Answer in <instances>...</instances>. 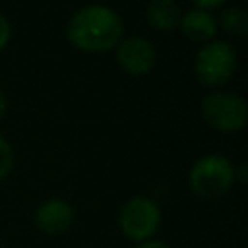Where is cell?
Masks as SVG:
<instances>
[{"instance_id":"obj_1","label":"cell","mask_w":248,"mask_h":248,"mask_svg":"<svg viewBox=\"0 0 248 248\" xmlns=\"http://www.w3.org/2000/svg\"><path fill=\"white\" fill-rule=\"evenodd\" d=\"M124 25L120 16L101 4H91L76 10L66 25L70 45L81 52H108L122 41Z\"/></svg>"},{"instance_id":"obj_2","label":"cell","mask_w":248,"mask_h":248,"mask_svg":"<svg viewBox=\"0 0 248 248\" xmlns=\"http://www.w3.org/2000/svg\"><path fill=\"white\" fill-rule=\"evenodd\" d=\"M236 180V169L221 153L200 157L190 169V188L198 198L215 200L225 196Z\"/></svg>"},{"instance_id":"obj_3","label":"cell","mask_w":248,"mask_h":248,"mask_svg":"<svg viewBox=\"0 0 248 248\" xmlns=\"http://www.w3.org/2000/svg\"><path fill=\"white\" fill-rule=\"evenodd\" d=\"M202 118L217 132L234 134L244 128L248 120V105L246 101L232 91L215 89L207 93L200 105Z\"/></svg>"},{"instance_id":"obj_4","label":"cell","mask_w":248,"mask_h":248,"mask_svg":"<svg viewBox=\"0 0 248 248\" xmlns=\"http://www.w3.org/2000/svg\"><path fill=\"white\" fill-rule=\"evenodd\" d=\"M236 70V50L231 43L213 39L205 43L194 58L196 79L205 87L225 85Z\"/></svg>"},{"instance_id":"obj_5","label":"cell","mask_w":248,"mask_h":248,"mask_svg":"<svg viewBox=\"0 0 248 248\" xmlns=\"http://www.w3.org/2000/svg\"><path fill=\"white\" fill-rule=\"evenodd\" d=\"M118 227L122 234L134 242L149 240L161 227V209L157 202L147 196H132L120 207Z\"/></svg>"},{"instance_id":"obj_6","label":"cell","mask_w":248,"mask_h":248,"mask_svg":"<svg viewBox=\"0 0 248 248\" xmlns=\"http://www.w3.org/2000/svg\"><path fill=\"white\" fill-rule=\"evenodd\" d=\"M116 62L130 76H145L153 70L157 52L147 39L132 35L116 45Z\"/></svg>"},{"instance_id":"obj_7","label":"cell","mask_w":248,"mask_h":248,"mask_svg":"<svg viewBox=\"0 0 248 248\" xmlns=\"http://www.w3.org/2000/svg\"><path fill=\"white\" fill-rule=\"evenodd\" d=\"M72 221H74V209L68 202H64L60 198L46 200L45 203L39 205V209L35 213L37 229L50 236L66 232L70 229Z\"/></svg>"},{"instance_id":"obj_8","label":"cell","mask_w":248,"mask_h":248,"mask_svg":"<svg viewBox=\"0 0 248 248\" xmlns=\"http://www.w3.org/2000/svg\"><path fill=\"white\" fill-rule=\"evenodd\" d=\"M178 29L190 41L209 43V41H213V37L217 33V19L209 12H205V10L192 8L186 14H182V19H180Z\"/></svg>"},{"instance_id":"obj_9","label":"cell","mask_w":248,"mask_h":248,"mask_svg":"<svg viewBox=\"0 0 248 248\" xmlns=\"http://www.w3.org/2000/svg\"><path fill=\"white\" fill-rule=\"evenodd\" d=\"M182 8L174 0H149L145 6V19L157 31H174L182 19Z\"/></svg>"},{"instance_id":"obj_10","label":"cell","mask_w":248,"mask_h":248,"mask_svg":"<svg viewBox=\"0 0 248 248\" xmlns=\"http://www.w3.org/2000/svg\"><path fill=\"white\" fill-rule=\"evenodd\" d=\"M219 25L223 27L225 33H229V35H232V37H244L246 31H248V14H246V10L240 8V6L227 8V10L221 14Z\"/></svg>"},{"instance_id":"obj_11","label":"cell","mask_w":248,"mask_h":248,"mask_svg":"<svg viewBox=\"0 0 248 248\" xmlns=\"http://www.w3.org/2000/svg\"><path fill=\"white\" fill-rule=\"evenodd\" d=\"M12 167H14V151L10 143L0 136V182L10 174Z\"/></svg>"},{"instance_id":"obj_12","label":"cell","mask_w":248,"mask_h":248,"mask_svg":"<svg viewBox=\"0 0 248 248\" xmlns=\"http://www.w3.org/2000/svg\"><path fill=\"white\" fill-rule=\"evenodd\" d=\"M12 39V27H10V21L6 19L4 14H0V50L8 46Z\"/></svg>"},{"instance_id":"obj_13","label":"cell","mask_w":248,"mask_h":248,"mask_svg":"<svg viewBox=\"0 0 248 248\" xmlns=\"http://www.w3.org/2000/svg\"><path fill=\"white\" fill-rule=\"evenodd\" d=\"M225 0H192V4L198 8V10H205V12H209V10H213V8H217V6H221Z\"/></svg>"},{"instance_id":"obj_14","label":"cell","mask_w":248,"mask_h":248,"mask_svg":"<svg viewBox=\"0 0 248 248\" xmlns=\"http://www.w3.org/2000/svg\"><path fill=\"white\" fill-rule=\"evenodd\" d=\"M136 248H170V246L161 240H145V242H140Z\"/></svg>"},{"instance_id":"obj_15","label":"cell","mask_w":248,"mask_h":248,"mask_svg":"<svg viewBox=\"0 0 248 248\" xmlns=\"http://www.w3.org/2000/svg\"><path fill=\"white\" fill-rule=\"evenodd\" d=\"M6 107H8L6 97H4V93L0 91V120H2V118H4V114H6Z\"/></svg>"}]
</instances>
